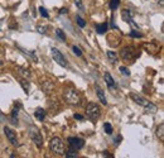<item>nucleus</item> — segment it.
<instances>
[{
	"label": "nucleus",
	"mask_w": 164,
	"mask_h": 158,
	"mask_svg": "<svg viewBox=\"0 0 164 158\" xmlns=\"http://www.w3.org/2000/svg\"><path fill=\"white\" fill-rule=\"evenodd\" d=\"M63 99H64L66 103L70 104V105H80L81 104L80 94L75 89H72V87L64 89V91H63Z\"/></svg>",
	"instance_id": "nucleus-1"
},
{
	"label": "nucleus",
	"mask_w": 164,
	"mask_h": 158,
	"mask_svg": "<svg viewBox=\"0 0 164 158\" xmlns=\"http://www.w3.org/2000/svg\"><path fill=\"white\" fill-rule=\"evenodd\" d=\"M100 115H101V109H100V106H98L97 104H95V103H88L87 104V106H86V116L90 120L95 121V120H97L98 118H100Z\"/></svg>",
	"instance_id": "nucleus-2"
},
{
	"label": "nucleus",
	"mask_w": 164,
	"mask_h": 158,
	"mask_svg": "<svg viewBox=\"0 0 164 158\" xmlns=\"http://www.w3.org/2000/svg\"><path fill=\"white\" fill-rule=\"evenodd\" d=\"M29 135H30L33 143H34L38 148H42V147H43V137H42L39 129H37L34 125H30V126H29Z\"/></svg>",
	"instance_id": "nucleus-3"
},
{
	"label": "nucleus",
	"mask_w": 164,
	"mask_h": 158,
	"mask_svg": "<svg viewBox=\"0 0 164 158\" xmlns=\"http://www.w3.org/2000/svg\"><path fill=\"white\" fill-rule=\"evenodd\" d=\"M51 149H52V152L54 153V154H58V155H63V153H64V143H63V140L59 138V137H54V138H52V140H51Z\"/></svg>",
	"instance_id": "nucleus-4"
},
{
	"label": "nucleus",
	"mask_w": 164,
	"mask_h": 158,
	"mask_svg": "<svg viewBox=\"0 0 164 158\" xmlns=\"http://www.w3.org/2000/svg\"><path fill=\"white\" fill-rule=\"evenodd\" d=\"M137 57V51L133 46H127V47H124L121 49V58L124 61H131L133 62V59Z\"/></svg>",
	"instance_id": "nucleus-5"
},
{
	"label": "nucleus",
	"mask_w": 164,
	"mask_h": 158,
	"mask_svg": "<svg viewBox=\"0 0 164 158\" xmlns=\"http://www.w3.org/2000/svg\"><path fill=\"white\" fill-rule=\"evenodd\" d=\"M51 53H52V57H53V59L58 63L59 66H62V67H67V62H66V58L63 57V54L61 53V51L59 49H57V48H52L51 49Z\"/></svg>",
	"instance_id": "nucleus-6"
},
{
	"label": "nucleus",
	"mask_w": 164,
	"mask_h": 158,
	"mask_svg": "<svg viewBox=\"0 0 164 158\" xmlns=\"http://www.w3.org/2000/svg\"><path fill=\"white\" fill-rule=\"evenodd\" d=\"M130 98H131V100H133V101H135L138 105H140V106H143V108H145V109H148L149 105L152 104V103L148 101L145 98L140 96V95H138V94H135V92H131V94H130Z\"/></svg>",
	"instance_id": "nucleus-7"
},
{
	"label": "nucleus",
	"mask_w": 164,
	"mask_h": 158,
	"mask_svg": "<svg viewBox=\"0 0 164 158\" xmlns=\"http://www.w3.org/2000/svg\"><path fill=\"white\" fill-rule=\"evenodd\" d=\"M67 142H68L70 147L73 148V149H76V150L83 148V145H85V140L82 138H78V137H70L67 139Z\"/></svg>",
	"instance_id": "nucleus-8"
},
{
	"label": "nucleus",
	"mask_w": 164,
	"mask_h": 158,
	"mask_svg": "<svg viewBox=\"0 0 164 158\" xmlns=\"http://www.w3.org/2000/svg\"><path fill=\"white\" fill-rule=\"evenodd\" d=\"M121 18H122V20L124 22H126V23H129V24H131L134 28H137L138 30H139V27H138V24L133 20V13H131L129 9H122L121 10Z\"/></svg>",
	"instance_id": "nucleus-9"
},
{
	"label": "nucleus",
	"mask_w": 164,
	"mask_h": 158,
	"mask_svg": "<svg viewBox=\"0 0 164 158\" xmlns=\"http://www.w3.org/2000/svg\"><path fill=\"white\" fill-rule=\"evenodd\" d=\"M4 133H5V135H7V138H8V140L14 145V147H17L19 143H18V137H17V133L13 130V129H10L9 126H4Z\"/></svg>",
	"instance_id": "nucleus-10"
},
{
	"label": "nucleus",
	"mask_w": 164,
	"mask_h": 158,
	"mask_svg": "<svg viewBox=\"0 0 164 158\" xmlns=\"http://www.w3.org/2000/svg\"><path fill=\"white\" fill-rule=\"evenodd\" d=\"M41 87H42V91H43L44 94L49 95V94L54 90V84H53L51 80H44V81H42Z\"/></svg>",
	"instance_id": "nucleus-11"
},
{
	"label": "nucleus",
	"mask_w": 164,
	"mask_h": 158,
	"mask_svg": "<svg viewBox=\"0 0 164 158\" xmlns=\"http://www.w3.org/2000/svg\"><path fill=\"white\" fill-rule=\"evenodd\" d=\"M95 90H96V95H97L98 100L101 101V104H102V105H107V100H106V96H105L104 90H102L100 86H98V85L95 86Z\"/></svg>",
	"instance_id": "nucleus-12"
},
{
	"label": "nucleus",
	"mask_w": 164,
	"mask_h": 158,
	"mask_svg": "<svg viewBox=\"0 0 164 158\" xmlns=\"http://www.w3.org/2000/svg\"><path fill=\"white\" fill-rule=\"evenodd\" d=\"M46 115H47V111L43 109V108H37L36 111H34V116L39 120V121H43L46 119Z\"/></svg>",
	"instance_id": "nucleus-13"
},
{
	"label": "nucleus",
	"mask_w": 164,
	"mask_h": 158,
	"mask_svg": "<svg viewBox=\"0 0 164 158\" xmlns=\"http://www.w3.org/2000/svg\"><path fill=\"white\" fill-rule=\"evenodd\" d=\"M157 137L160 142H164V123H160L157 128Z\"/></svg>",
	"instance_id": "nucleus-14"
},
{
	"label": "nucleus",
	"mask_w": 164,
	"mask_h": 158,
	"mask_svg": "<svg viewBox=\"0 0 164 158\" xmlns=\"http://www.w3.org/2000/svg\"><path fill=\"white\" fill-rule=\"evenodd\" d=\"M104 80H105L106 85H107L110 89H115V81H114L112 76H111L109 72H106V74L104 75Z\"/></svg>",
	"instance_id": "nucleus-15"
},
{
	"label": "nucleus",
	"mask_w": 164,
	"mask_h": 158,
	"mask_svg": "<svg viewBox=\"0 0 164 158\" xmlns=\"http://www.w3.org/2000/svg\"><path fill=\"white\" fill-rule=\"evenodd\" d=\"M64 158H77L78 157V154H77V150L76 149H73V148H70V149H67V152L64 150Z\"/></svg>",
	"instance_id": "nucleus-16"
},
{
	"label": "nucleus",
	"mask_w": 164,
	"mask_h": 158,
	"mask_svg": "<svg viewBox=\"0 0 164 158\" xmlns=\"http://www.w3.org/2000/svg\"><path fill=\"white\" fill-rule=\"evenodd\" d=\"M107 29H109L107 23H102V24H97L96 25V32H97L98 34H104Z\"/></svg>",
	"instance_id": "nucleus-17"
},
{
	"label": "nucleus",
	"mask_w": 164,
	"mask_h": 158,
	"mask_svg": "<svg viewBox=\"0 0 164 158\" xmlns=\"http://www.w3.org/2000/svg\"><path fill=\"white\" fill-rule=\"evenodd\" d=\"M18 74L23 79H29L30 77V71L28 69H24V67H18Z\"/></svg>",
	"instance_id": "nucleus-18"
},
{
	"label": "nucleus",
	"mask_w": 164,
	"mask_h": 158,
	"mask_svg": "<svg viewBox=\"0 0 164 158\" xmlns=\"http://www.w3.org/2000/svg\"><path fill=\"white\" fill-rule=\"evenodd\" d=\"M107 58L110 59V62L111 63H116V61H117V53L116 52H114V51H107Z\"/></svg>",
	"instance_id": "nucleus-19"
},
{
	"label": "nucleus",
	"mask_w": 164,
	"mask_h": 158,
	"mask_svg": "<svg viewBox=\"0 0 164 158\" xmlns=\"http://www.w3.org/2000/svg\"><path fill=\"white\" fill-rule=\"evenodd\" d=\"M120 5V0H110V3H109V8L111 10H116Z\"/></svg>",
	"instance_id": "nucleus-20"
},
{
	"label": "nucleus",
	"mask_w": 164,
	"mask_h": 158,
	"mask_svg": "<svg viewBox=\"0 0 164 158\" xmlns=\"http://www.w3.org/2000/svg\"><path fill=\"white\" fill-rule=\"evenodd\" d=\"M20 85H22L24 92L28 94V92H29V82L27 81V79H22V80H20Z\"/></svg>",
	"instance_id": "nucleus-21"
},
{
	"label": "nucleus",
	"mask_w": 164,
	"mask_h": 158,
	"mask_svg": "<svg viewBox=\"0 0 164 158\" xmlns=\"http://www.w3.org/2000/svg\"><path fill=\"white\" fill-rule=\"evenodd\" d=\"M56 36H57L62 42L66 41V36H64V33H63V30H62V29H56Z\"/></svg>",
	"instance_id": "nucleus-22"
},
{
	"label": "nucleus",
	"mask_w": 164,
	"mask_h": 158,
	"mask_svg": "<svg viewBox=\"0 0 164 158\" xmlns=\"http://www.w3.org/2000/svg\"><path fill=\"white\" fill-rule=\"evenodd\" d=\"M12 123L13 124H18V109H14L12 111Z\"/></svg>",
	"instance_id": "nucleus-23"
},
{
	"label": "nucleus",
	"mask_w": 164,
	"mask_h": 158,
	"mask_svg": "<svg viewBox=\"0 0 164 158\" xmlns=\"http://www.w3.org/2000/svg\"><path fill=\"white\" fill-rule=\"evenodd\" d=\"M104 129H105V132L107 134H112V125L110 123H105L104 124Z\"/></svg>",
	"instance_id": "nucleus-24"
},
{
	"label": "nucleus",
	"mask_w": 164,
	"mask_h": 158,
	"mask_svg": "<svg viewBox=\"0 0 164 158\" xmlns=\"http://www.w3.org/2000/svg\"><path fill=\"white\" fill-rule=\"evenodd\" d=\"M76 22H77V24H78L81 28H85V27H86V22H85L80 15H76Z\"/></svg>",
	"instance_id": "nucleus-25"
},
{
	"label": "nucleus",
	"mask_w": 164,
	"mask_h": 158,
	"mask_svg": "<svg viewBox=\"0 0 164 158\" xmlns=\"http://www.w3.org/2000/svg\"><path fill=\"white\" fill-rule=\"evenodd\" d=\"M119 70H120V72H121L124 76H129V75H130L129 69H127V67H125V66H120V67H119Z\"/></svg>",
	"instance_id": "nucleus-26"
},
{
	"label": "nucleus",
	"mask_w": 164,
	"mask_h": 158,
	"mask_svg": "<svg viewBox=\"0 0 164 158\" xmlns=\"http://www.w3.org/2000/svg\"><path fill=\"white\" fill-rule=\"evenodd\" d=\"M38 10H39V13H41V15H42L43 18H49V14H48V12H47V10H46L43 7H39V9H38Z\"/></svg>",
	"instance_id": "nucleus-27"
},
{
	"label": "nucleus",
	"mask_w": 164,
	"mask_h": 158,
	"mask_svg": "<svg viewBox=\"0 0 164 158\" xmlns=\"http://www.w3.org/2000/svg\"><path fill=\"white\" fill-rule=\"evenodd\" d=\"M72 51H73V53H75L76 56H78V57H81V56H82V51H81L77 46H73V47H72Z\"/></svg>",
	"instance_id": "nucleus-28"
},
{
	"label": "nucleus",
	"mask_w": 164,
	"mask_h": 158,
	"mask_svg": "<svg viewBox=\"0 0 164 158\" xmlns=\"http://www.w3.org/2000/svg\"><path fill=\"white\" fill-rule=\"evenodd\" d=\"M130 37H135V38H142L143 34L139 33V32H135V30H131L130 32Z\"/></svg>",
	"instance_id": "nucleus-29"
},
{
	"label": "nucleus",
	"mask_w": 164,
	"mask_h": 158,
	"mask_svg": "<svg viewBox=\"0 0 164 158\" xmlns=\"http://www.w3.org/2000/svg\"><path fill=\"white\" fill-rule=\"evenodd\" d=\"M75 4L80 10H83V4H82V0H75Z\"/></svg>",
	"instance_id": "nucleus-30"
},
{
	"label": "nucleus",
	"mask_w": 164,
	"mask_h": 158,
	"mask_svg": "<svg viewBox=\"0 0 164 158\" xmlns=\"http://www.w3.org/2000/svg\"><path fill=\"white\" fill-rule=\"evenodd\" d=\"M37 30L39 32V33H42V34H44V33H46L44 27H42V25H38V27H37Z\"/></svg>",
	"instance_id": "nucleus-31"
},
{
	"label": "nucleus",
	"mask_w": 164,
	"mask_h": 158,
	"mask_svg": "<svg viewBox=\"0 0 164 158\" xmlns=\"http://www.w3.org/2000/svg\"><path fill=\"white\" fill-rule=\"evenodd\" d=\"M73 116H75V119H78V120H83V116H82L81 114H75Z\"/></svg>",
	"instance_id": "nucleus-32"
},
{
	"label": "nucleus",
	"mask_w": 164,
	"mask_h": 158,
	"mask_svg": "<svg viewBox=\"0 0 164 158\" xmlns=\"http://www.w3.org/2000/svg\"><path fill=\"white\" fill-rule=\"evenodd\" d=\"M59 13H61V14H66V13H68V9H66V8H62V9L59 10Z\"/></svg>",
	"instance_id": "nucleus-33"
},
{
	"label": "nucleus",
	"mask_w": 164,
	"mask_h": 158,
	"mask_svg": "<svg viewBox=\"0 0 164 158\" xmlns=\"http://www.w3.org/2000/svg\"><path fill=\"white\" fill-rule=\"evenodd\" d=\"M107 157H109V158H114V157H112V155H107Z\"/></svg>",
	"instance_id": "nucleus-34"
}]
</instances>
